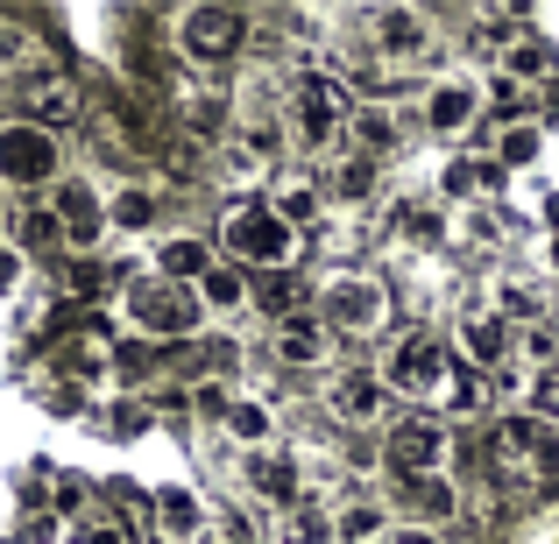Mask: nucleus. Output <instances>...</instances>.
Returning <instances> with one entry per match:
<instances>
[{
    "label": "nucleus",
    "mask_w": 559,
    "mask_h": 544,
    "mask_svg": "<svg viewBox=\"0 0 559 544\" xmlns=\"http://www.w3.org/2000/svg\"><path fill=\"white\" fill-rule=\"evenodd\" d=\"M333 523H341V544H382V537L396 531L390 509H382L376 495H355V503H341V509H333Z\"/></svg>",
    "instance_id": "28"
},
{
    "label": "nucleus",
    "mask_w": 559,
    "mask_h": 544,
    "mask_svg": "<svg viewBox=\"0 0 559 544\" xmlns=\"http://www.w3.org/2000/svg\"><path fill=\"white\" fill-rule=\"evenodd\" d=\"M552 269H559V241H552Z\"/></svg>",
    "instance_id": "46"
},
{
    "label": "nucleus",
    "mask_w": 559,
    "mask_h": 544,
    "mask_svg": "<svg viewBox=\"0 0 559 544\" xmlns=\"http://www.w3.org/2000/svg\"><path fill=\"white\" fill-rule=\"evenodd\" d=\"M347 128H355L347 85L333 78V71H298V78H290V135H298L305 149H326V142L347 135Z\"/></svg>",
    "instance_id": "4"
},
{
    "label": "nucleus",
    "mask_w": 559,
    "mask_h": 544,
    "mask_svg": "<svg viewBox=\"0 0 559 544\" xmlns=\"http://www.w3.org/2000/svg\"><path fill=\"white\" fill-rule=\"evenodd\" d=\"M0 198H8V184H0Z\"/></svg>",
    "instance_id": "47"
},
{
    "label": "nucleus",
    "mask_w": 559,
    "mask_h": 544,
    "mask_svg": "<svg viewBox=\"0 0 559 544\" xmlns=\"http://www.w3.org/2000/svg\"><path fill=\"white\" fill-rule=\"evenodd\" d=\"M270 432H276L270 403H255V396H234V403H227V438L241 452H262V446H270Z\"/></svg>",
    "instance_id": "31"
},
{
    "label": "nucleus",
    "mask_w": 559,
    "mask_h": 544,
    "mask_svg": "<svg viewBox=\"0 0 559 544\" xmlns=\"http://www.w3.org/2000/svg\"><path fill=\"white\" fill-rule=\"evenodd\" d=\"M475 113H481V85H475V78H461V71L432 78V85H425V99H418L425 135H439V142H461L467 128H475Z\"/></svg>",
    "instance_id": "11"
},
{
    "label": "nucleus",
    "mask_w": 559,
    "mask_h": 544,
    "mask_svg": "<svg viewBox=\"0 0 559 544\" xmlns=\"http://www.w3.org/2000/svg\"><path fill=\"white\" fill-rule=\"evenodd\" d=\"M538 156H546V135H538L532 121H510L503 135H496V164L503 170H532Z\"/></svg>",
    "instance_id": "34"
},
{
    "label": "nucleus",
    "mask_w": 559,
    "mask_h": 544,
    "mask_svg": "<svg viewBox=\"0 0 559 544\" xmlns=\"http://www.w3.org/2000/svg\"><path fill=\"white\" fill-rule=\"evenodd\" d=\"M326 410L347 424V432H376V424H390V382H382V367H341V375L326 382Z\"/></svg>",
    "instance_id": "10"
},
{
    "label": "nucleus",
    "mask_w": 559,
    "mask_h": 544,
    "mask_svg": "<svg viewBox=\"0 0 559 544\" xmlns=\"http://www.w3.org/2000/svg\"><path fill=\"white\" fill-rule=\"evenodd\" d=\"M156 523H164L170 537H185V544H205V503L191 488H164V495H156Z\"/></svg>",
    "instance_id": "29"
},
{
    "label": "nucleus",
    "mask_w": 559,
    "mask_h": 544,
    "mask_svg": "<svg viewBox=\"0 0 559 544\" xmlns=\"http://www.w3.org/2000/svg\"><path fill=\"white\" fill-rule=\"evenodd\" d=\"M270 354H276V367L312 375V367H326L341 354V333H333L319 312H298V318H284V326H270Z\"/></svg>",
    "instance_id": "12"
},
{
    "label": "nucleus",
    "mask_w": 559,
    "mask_h": 544,
    "mask_svg": "<svg viewBox=\"0 0 559 544\" xmlns=\"http://www.w3.org/2000/svg\"><path fill=\"white\" fill-rule=\"evenodd\" d=\"M262 205H270L284 227H298V233H305L319 213H326V184H319L312 170H284V178L270 184V198H262Z\"/></svg>",
    "instance_id": "20"
},
{
    "label": "nucleus",
    "mask_w": 559,
    "mask_h": 544,
    "mask_svg": "<svg viewBox=\"0 0 559 544\" xmlns=\"http://www.w3.org/2000/svg\"><path fill=\"white\" fill-rule=\"evenodd\" d=\"M496 467L518 474L524 488H552L559 481V424H538V418H496Z\"/></svg>",
    "instance_id": "5"
},
{
    "label": "nucleus",
    "mask_w": 559,
    "mask_h": 544,
    "mask_svg": "<svg viewBox=\"0 0 559 544\" xmlns=\"http://www.w3.org/2000/svg\"><path fill=\"white\" fill-rule=\"evenodd\" d=\"M439 460H447V418H439V410H418V418H390V424H382V467H390V481L439 474Z\"/></svg>",
    "instance_id": "7"
},
{
    "label": "nucleus",
    "mask_w": 559,
    "mask_h": 544,
    "mask_svg": "<svg viewBox=\"0 0 559 544\" xmlns=\"http://www.w3.org/2000/svg\"><path fill=\"white\" fill-rule=\"evenodd\" d=\"M347 135L361 142V156H390L396 142H404V121H396L390 107H355V128Z\"/></svg>",
    "instance_id": "32"
},
{
    "label": "nucleus",
    "mask_w": 559,
    "mask_h": 544,
    "mask_svg": "<svg viewBox=\"0 0 559 544\" xmlns=\"http://www.w3.org/2000/svg\"><path fill=\"white\" fill-rule=\"evenodd\" d=\"M64 178V149L36 121H0V184L8 191H50Z\"/></svg>",
    "instance_id": "6"
},
{
    "label": "nucleus",
    "mask_w": 559,
    "mask_h": 544,
    "mask_svg": "<svg viewBox=\"0 0 559 544\" xmlns=\"http://www.w3.org/2000/svg\"><path fill=\"white\" fill-rule=\"evenodd\" d=\"M546 227H552V241H559V191L546 198Z\"/></svg>",
    "instance_id": "45"
},
{
    "label": "nucleus",
    "mask_w": 559,
    "mask_h": 544,
    "mask_svg": "<svg viewBox=\"0 0 559 544\" xmlns=\"http://www.w3.org/2000/svg\"><path fill=\"white\" fill-rule=\"evenodd\" d=\"M305 298H312V283H298L290 269H276V276H262V283H248V304H255V312H270L276 326H284V318H298Z\"/></svg>",
    "instance_id": "26"
},
{
    "label": "nucleus",
    "mask_w": 559,
    "mask_h": 544,
    "mask_svg": "<svg viewBox=\"0 0 559 544\" xmlns=\"http://www.w3.org/2000/svg\"><path fill=\"white\" fill-rule=\"evenodd\" d=\"M538 71H552V43L518 36V43H510V78H538Z\"/></svg>",
    "instance_id": "37"
},
{
    "label": "nucleus",
    "mask_w": 559,
    "mask_h": 544,
    "mask_svg": "<svg viewBox=\"0 0 559 544\" xmlns=\"http://www.w3.org/2000/svg\"><path fill=\"white\" fill-rule=\"evenodd\" d=\"M481 113H496V121H518V113H524V85H518V78H489V85H481Z\"/></svg>",
    "instance_id": "38"
},
{
    "label": "nucleus",
    "mask_w": 559,
    "mask_h": 544,
    "mask_svg": "<svg viewBox=\"0 0 559 544\" xmlns=\"http://www.w3.org/2000/svg\"><path fill=\"white\" fill-rule=\"evenodd\" d=\"M205 544H248V531H241V523H227V531H205Z\"/></svg>",
    "instance_id": "44"
},
{
    "label": "nucleus",
    "mask_w": 559,
    "mask_h": 544,
    "mask_svg": "<svg viewBox=\"0 0 559 544\" xmlns=\"http://www.w3.org/2000/svg\"><path fill=\"white\" fill-rule=\"evenodd\" d=\"M248 488L262 495V503H270V517L276 509H290L305 495V467H298V452H248Z\"/></svg>",
    "instance_id": "18"
},
{
    "label": "nucleus",
    "mask_w": 559,
    "mask_h": 544,
    "mask_svg": "<svg viewBox=\"0 0 559 544\" xmlns=\"http://www.w3.org/2000/svg\"><path fill=\"white\" fill-rule=\"evenodd\" d=\"M453 347L439 340V333H404V340L382 354V382H390V396H418V403H447L453 389Z\"/></svg>",
    "instance_id": "3"
},
{
    "label": "nucleus",
    "mask_w": 559,
    "mask_h": 544,
    "mask_svg": "<svg viewBox=\"0 0 559 544\" xmlns=\"http://www.w3.org/2000/svg\"><path fill=\"white\" fill-rule=\"evenodd\" d=\"M227 403H234V389H219V382H199V389H191V410L213 418V424H227Z\"/></svg>",
    "instance_id": "40"
},
{
    "label": "nucleus",
    "mask_w": 559,
    "mask_h": 544,
    "mask_svg": "<svg viewBox=\"0 0 559 544\" xmlns=\"http://www.w3.org/2000/svg\"><path fill=\"white\" fill-rule=\"evenodd\" d=\"M50 219H57V233H64V247H99V233H107V198L85 178H57L50 184Z\"/></svg>",
    "instance_id": "13"
},
{
    "label": "nucleus",
    "mask_w": 559,
    "mask_h": 544,
    "mask_svg": "<svg viewBox=\"0 0 559 544\" xmlns=\"http://www.w3.org/2000/svg\"><path fill=\"white\" fill-rule=\"evenodd\" d=\"M205 269H213V247L191 241V233H170V241L156 247V276H164V283H178V290H191Z\"/></svg>",
    "instance_id": "24"
},
{
    "label": "nucleus",
    "mask_w": 559,
    "mask_h": 544,
    "mask_svg": "<svg viewBox=\"0 0 559 544\" xmlns=\"http://www.w3.org/2000/svg\"><path fill=\"white\" fill-rule=\"evenodd\" d=\"M298 241H305V233H298V227H284V219H276L262 198L227 205V219H219V247H227L241 269H262V276L290 269V262H298Z\"/></svg>",
    "instance_id": "1"
},
{
    "label": "nucleus",
    "mask_w": 559,
    "mask_h": 544,
    "mask_svg": "<svg viewBox=\"0 0 559 544\" xmlns=\"http://www.w3.org/2000/svg\"><path fill=\"white\" fill-rule=\"evenodd\" d=\"M79 544H128V537L114 531V523H85V531H79Z\"/></svg>",
    "instance_id": "43"
},
{
    "label": "nucleus",
    "mask_w": 559,
    "mask_h": 544,
    "mask_svg": "<svg viewBox=\"0 0 559 544\" xmlns=\"http://www.w3.org/2000/svg\"><path fill=\"white\" fill-rule=\"evenodd\" d=\"M524 418H538V424H559V361L532 367V382H524Z\"/></svg>",
    "instance_id": "35"
},
{
    "label": "nucleus",
    "mask_w": 559,
    "mask_h": 544,
    "mask_svg": "<svg viewBox=\"0 0 559 544\" xmlns=\"http://www.w3.org/2000/svg\"><path fill=\"white\" fill-rule=\"evenodd\" d=\"M489 312L503 318V326H524V333H532V326H546V290H538L532 276H503V283L489 290Z\"/></svg>",
    "instance_id": "23"
},
{
    "label": "nucleus",
    "mask_w": 559,
    "mask_h": 544,
    "mask_svg": "<svg viewBox=\"0 0 559 544\" xmlns=\"http://www.w3.org/2000/svg\"><path fill=\"white\" fill-rule=\"evenodd\" d=\"M85 113V93L71 71H43V78L22 85V121H36L43 135H64V128H79Z\"/></svg>",
    "instance_id": "14"
},
{
    "label": "nucleus",
    "mask_w": 559,
    "mask_h": 544,
    "mask_svg": "<svg viewBox=\"0 0 559 544\" xmlns=\"http://www.w3.org/2000/svg\"><path fill=\"white\" fill-rule=\"evenodd\" d=\"M191 298H199V312H219V318H227V312H241V304H248V276L234 269V262H213V269L191 283Z\"/></svg>",
    "instance_id": "27"
},
{
    "label": "nucleus",
    "mask_w": 559,
    "mask_h": 544,
    "mask_svg": "<svg viewBox=\"0 0 559 544\" xmlns=\"http://www.w3.org/2000/svg\"><path fill=\"white\" fill-rule=\"evenodd\" d=\"M14 283H22V255H14V247H0V298H8Z\"/></svg>",
    "instance_id": "42"
},
{
    "label": "nucleus",
    "mask_w": 559,
    "mask_h": 544,
    "mask_svg": "<svg viewBox=\"0 0 559 544\" xmlns=\"http://www.w3.org/2000/svg\"><path fill=\"white\" fill-rule=\"evenodd\" d=\"M0 78H43V43L22 22H0Z\"/></svg>",
    "instance_id": "30"
},
{
    "label": "nucleus",
    "mask_w": 559,
    "mask_h": 544,
    "mask_svg": "<svg viewBox=\"0 0 559 544\" xmlns=\"http://www.w3.org/2000/svg\"><path fill=\"white\" fill-rule=\"evenodd\" d=\"M128 318H135L150 340H185L191 326H199V298L191 290H178V283H164V276H150V283H135L128 290Z\"/></svg>",
    "instance_id": "9"
},
{
    "label": "nucleus",
    "mask_w": 559,
    "mask_h": 544,
    "mask_svg": "<svg viewBox=\"0 0 559 544\" xmlns=\"http://www.w3.org/2000/svg\"><path fill=\"white\" fill-rule=\"evenodd\" d=\"M241 43H248V22L234 8H185L178 14V57L185 64H234L241 57Z\"/></svg>",
    "instance_id": "8"
},
{
    "label": "nucleus",
    "mask_w": 559,
    "mask_h": 544,
    "mask_svg": "<svg viewBox=\"0 0 559 544\" xmlns=\"http://www.w3.org/2000/svg\"><path fill=\"white\" fill-rule=\"evenodd\" d=\"M369 36H376L382 57H396V64H425V57H432V22H425L418 8H376Z\"/></svg>",
    "instance_id": "15"
},
{
    "label": "nucleus",
    "mask_w": 559,
    "mask_h": 544,
    "mask_svg": "<svg viewBox=\"0 0 559 544\" xmlns=\"http://www.w3.org/2000/svg\"><path fill=\"white\" fill-rule=\"evenodd\" d=\"M319 184H326V198H333V205H369L376 191H382V164L355 149V156H341L333 170H319Z\"/></svg>",
    "instance_id": "21"
},
{
    "label": "nucleus",
    "mask_w": 559,
    "mask_h": 544,
    "mask_svg": "<svg viewBox=\"0 0 559 544\" xmlns=\"http://www.w3.org/2000/svg\"><path fill=\"white\" fill-rule=\"evenodd\" d=\"M453 340H461V354L475 367H510V354H518V326H503L489 304H475V312L453 326Z\"/></svg>",
    "instance_id": "16"
},
{
    "label": "nucleus",
    "mask_w": 559,
    "mask_h": 544,
    "mask_svg": "<svg viewBox=\"0 0 559 544\" xmlns=\"http://www.w3.org/2000/svg\"><path fill=\"white\" fill-rule=\"evenodd\" d=\"M390 495H396V509H404L418 531H439V523L461 509V488H453L447 474H418V481H390Z\"/></svg>",
    "instance_id": "17"
},
{
    "label": "nucleus",
    "mask_w": 559,
    "mask_h": 544,
    "mask_svg": "<svg viewBox=\"0 0 559 544\" xmlns=\"http://www.w3.org/2000/svg\"><path fill=\"white\" fill-rule=\"evenodd\" d=\"M270 156H276V142H270V135H255V128H248V135L219 142V178H227V184H255L262 170H270Z\"/></svg>",
    "instance_id": "25"
},
{
    "label": "nucleus",
    "mask_w": 559,
    "mask_h": 544,
    "mask_svg": "<svg viewBox=\"0 0 559 544\" xmlns=\"http://www.w3.org/2000/svg\"><path fill=\"white\" fill-rule=\"evenodd\" d=\"M14 227H22V241H28V247H57V241H64V233H57V219H50V205H36V213H22Z\"/></svg>",
    "instance_id": "39"
},
{
    "label": "nucleus",
    "mask_w": 559,
    "mask_h": 544,
    "mask_svg": "<svg viewBox=\"0 0 559 544\" xmlns=\"http://www.w3.org/2000/svg\"><path fill=\"white\" fill-rule=\"evenodd\" d=\"M503 178V164L496 156H467V164H447L439 170V198H475V191H489Z\"/></svg>",
    "instance_id": "33"
},
{
    "label": "nucleus",
    "mask_w": 559,
    "mask_h": 544,
    "mask_svg": "<svg viewBox=\"0 0 559 544\" xmlns=\"http://www.w3.org/2000/svg\"><path fill=\"white\" fill-rule=\"evenodd\" d=\"M319 318H326L333 333H347V340H369V333L390 326V283L369 269H333L326 283L312 290Z\"/></svg>",
    "instance_id": "2"
},
{
    "label": "nucleus",
    "mask_w": 559,
    "mask_h": 544,
    "mask_svg": "<svg viewBox=\"0 0 559 544\" xmlns=\"http://www.w3.org/2000/svg\"><path fill=\"white\" fill-rule=\"evenodd\" d=\"M382 544H447V537H439V531H418V523H396Z\"/></svg>",
    "instance_id": "41"
},
{
    "label": "nucleus",
    "mask_w": 559,
    "mask_h": 544,
    "mask_svg": "<svg viewBox=\"0 0 559 544\" xmlns=\"http://www.w3.org/2000/svg\"><path fill=\"white\" fill-rule=\"evenodd\" d=\"M156 219V191H142V184H128L121 198L107 205V227H128V233H142Z\"/></svg>",
    "instance_id": "36"
},
{
    "label": "nucleus",
    "mask_w": 559,
    "mask_h": 544,
    "mask_svg": "<svg viewBox=\"0 0 559 544\" xmlns=\"http://www.w3.org/2000/svg\"><path fill=\"white\" fill-rule=\"evenodd\" d=\"M270 544H341L333 503H319V495H298L290 509H276V517H270Z\"/></svg>",
    "instance_id": "19"
},
{
    "label": "nucleus",
    "mask_w": 559,
    "mask_h": 544,
    "mask_svg": "<svg viewBox=\"0 0 559 544\" xmlns=\"http://www.w3.org/2000/svg\"><path fill=\"white\" fill-rule=\"evenodd\" d=\"M390 233L404 247H439L447 241V205L439 198H396L390 205Z\"/></svg>",
    "instance_id": "22"
}]
</instances>
